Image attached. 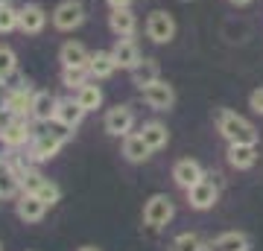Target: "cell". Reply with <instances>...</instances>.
<instances>
[{
  "label": "cell",
  "instance_id": "cell-1",
  "mask_svg": "<svg viewBox=\"0 0 263 251\" xmlns=\"http://www.w3.org/2000/svg\"><path fill=\"white\" fill-rule=\"evenodd\" d=\"M216 129L228 143H257V129L252 126V120H246L243 114L231 111V108L216 111Z\"/></svg>",
  "mask_w": 263,
  "mask_h": 251
},
{
  "label": "cell",
  "instance_id": "cell-2",
  "mask_svg": "<svg viewBox=\"0 0 263 251\" xmlns=\"http://www.w3.org/2000/svg\"><path fill=\"white\" fill-rule=\"evenodd\" d=\"M53 126H56V131H38L35 138H32V146H29V158L32 161H50L59 155V149H62V143H65L73 131L65 129V126H59L56 120H53Z\"/></svg>",
  "mask_w": 263,
  "mask_h": 251
},
{
  "label": "cell",
  "instance_id": "cell-3",
  "mask_svg": "<svg viewBox=\"0 0 263 251\" xmlns=\"http://www.w3.org/2000/svg\"><path fill=\"white\" fill-rule=\"evenodd\" d=\"M21 187H24V193H35L47 207H53L59 199H62V187H59L56 181L44 178L38 169H32V167H29L27 172L21 176Z\"/></svg>",
  "mask_w": 263,
  "mask_h": 251
},
{
  "label": "cell",
  "instance_id": "cell-4",
  "mask_svg": "<svg viewBox=\"0 0 263 251\" xmlns=\"http://www.w3.org/2000/svg\"><path fill=\"white\" fill-rule=\"evenodd\" d=\"M176 216V207H173V199L167 193H155L146 199V205H143V225L152 228V231H158L164 225L170 222Z\"/></svg>",
  "mask_w": 263,
  "mask_h": 251
},
{
  "label": "cell",
  "instance_id": "cell-5",
  "mask_svg": "<svg viewBox=\"0 0 263 251\" xmlns=\"http://www.w3.org/2000/svg\"><path fill=\"white\" fill-rule=\"evenodd\" d=\"M53 27L59 29V32H73V29H79L85 24V6L79 3V0H62L56 9H53Z\"/></svg>",
  "mask_w": 263,
  "mask_h": 251
},
{
  "label": "cell",
  "instance_id": "cell-6",
  "mask_svg": "<svg viewBox=\"0 0 263 251\" xmlns=\"http://www.w3.org/2000/svg\"><path fill=\"white\" fill-rule=\"evenodd\" d=\"M143 29H146V38L155 41V44H170V41L176 38V21H173V15L164 12V9L149 12V18H146Z\"/></svg>",
  "mask_w": 263,
  "mask_h": 251
},
{
  "label": "cell",
  "instance_id": "cell-7",
  "mask_svg": "<svg viewBox=\"0 0 263 251\" xmlns=\"http://www.w3.org/2000/svg\"><path fill=\"white\" fill-rule=\"evenodd\" d=\"M103 129L111 138H126V134H132V129H135V111H132L129 105H114V108H108L103 117Z\"/></svg>",
  "mask_w": 263,
  "mask_h": 251
},
{
  "label": "cell",
  "instance_id": "cell-8",
  "mask_svg": "<svg viewBox=\"0 0 263 251\" xmlns=\"http://www.w3.org/2000/svg\"><path fill=\"white\" fill-rule=\"evenodd\" d=\"M143 103L149 105L152 111H170L173 105H176V91H173V85L158 79V82H152L143 88Z\"/></svg>",
  "mask_w": 263,
  "mask_h": 251
},
{
  "label": "cell",
  "instance_id": "cell-9",
  "mask_svg": "<svg viewBox=\"0 0 263 251\" xmlns=\"http://www.w3.org/2000/svg\"><path fill=\"white\" fill-rule=\"evenodd\" d=\"M32 96H35L32 85L24 82V85H18V88L6 91V96H3V108H6L12 117H27V114L32 111Z\"/></svg>",
  "mask_w": 263,
  "mask_h": 251
},
{
  "label": "cell",
  "instance_id": "cell-10",
  "mask_svg": "<svg viewBox=\"0 0 263 251\" xmlns=\"http://www.w3.org/2000/svg\"><path fill=\"white\" fill-rule=\"evenodd\" d=\"M216 199H219V187H216V181H211L208 176L187 190V205L193 207V210H211V207L216 205Z\"/></svg>",
  "mask_w": 263,
  "mask_h": 251
},
{
  "label": "cell",
  "instance_id": "cell-11",
  "mask_svg": "<svg viewBox=\"0 0 263 251\" xmlns=\"http://www.w3.org/2000/svg\"><path fill=\"white\" fill-rule=\"evenodd\" d=\"M205 178V169H202V164L193 158H181L173 164V181L181 187V190H190L193 184H199Z\"/></svg>",
  "mask_w": 263,
  "mask_h": 251
},
{
  "label": "cell",
  "instance_id": "cell-12",
  "mask_svg": "<svg viewBox=\"0 0 263 251\" xmlns=\"http://www.w3.org/2000/svg\"><path fill=\"white\" fill-rule=\"evenodd\" d=\"M15 214H18L21 222L32 225V222H41V219H44V214H47V205H44V202H41L35 193H21L18 202H15Z\"/></svg>",
  "mask_w": 263,
  "mask_h": 251
},
{
  "label": "cell",
  "instance_id": "cell-13",
  "mask_svg": "<svg viewBox=\"0 0 263 251\" xmlns=\"http://www.w3.org/2000/svg\"><path fill=\"white\" fill-rule=\"evenodd\" d=\"M260 158L257 143H228V164L234 169H252Z\"/></svg>",
  "mask_w": 263,
  "mask_h": 251
},
{
  "label": "cell",
  "instance_id": "cell-14",
  "mask_svg": "<svg viewBox=\"0 0 263 251\" xmlns=\"http://www.w3.org/2000/svg\"><path fill=\"white\" fill-rule=\"evenodd\" d=\"M111 56L117 62V67H123V70H132L143 59L138 41H132V38H117V44L111 47Z\"/></svg>",
  "mask_w": 263,
  "mask_h": 251
},
{
  "label": "cell",
  "instance_id": "cell-15",
  "mask_svg": "<svg viewBox=\"0 0 263 251\" xmlns=\"http://www.w3.org/2000/svg\"><path fill=\"white\" fill-rule=\"evenodd\" d=\"M85 108L76 100H59V105H56V117L53 120L59 123V126H65V129H79V123H82V117H85Z\"/></svg>",
  "mask_w": 263,
  "mask_h": 251
},
{
  "label": "cell",
  "instance_id": "cell-16",
  "mask_svg": "<svg viewBox=\"0 0 263 251\" xmlns=\"http://www.w3.org/2000/svg\"><path fill=\"white\" fill-rule=\"evenodd\" d=\"M56 105H59V100L50 91H35L29 117H32L35 123H53V117H56Z\"/></svg>",
  "mask_w": 263,
  "mask_h": 251
},
{
  "label": "cell",
  "instance_id": "cell-17",
  "mask_svg": "<svg viewBox=\"0 0 263 251\" xmlns=\"http://www.w3.org/2000/svg\"><path fill=\"white\" fill-rule=\"evenodd\" d=\"M0 138L9 143V149H21L27 140H32V131H29V126H27V120H24V117H12L9 123H3Z\"/></svg>",
  "mask_w": 263,
  "mask_h": 251
},
{
  "label": "cell",
  "instance_id": "cell-18",
  "mask_svg": "<svg viewBox=\"0 0 263 251\" xmlns=\"http://www.w3.org/2000/svg\"><path fill=\"white\" fill-rule=\"evenodd\" d=\"M47 27V12L41 9L38 3H27L24 9H21V32H27V35H38L41 29Z\"/></svg>",
  "mask_w": 263,
  "mask_h": 251
},
{
  "label": "cell",
  "instance_id": "cell-19",
  "mask_svg": "<svg viewBox=\"0 0 263 251\" xmlns=\"http://www.w3.org/2000/svg\"><path fill=\"white\" fill-rule=\"evenodd\" d=\"M208 251H252V240L243 231H226L208 245Z\"/></svg>",
  "mask_w": 263,
  "mask_h": 251
},
{
  "label": "cell",
  "instance_id": "cell-20",
  "mask_svg": "<svg viewBox=\"0 0 263 251\" xmlns=\"http://www.w3.org/2000/svg\"><path fill=\"white\" fill-rule=\"evenodd\" d=\"M108 29H111L117 38H132L135 29H138V18L132 9H111L108 15Z\"/></svg>",
  "mask_w": 263,
  "mask_h": 251
},
{
  "label": "cell",
  "instance_id": "cell-21",
  "mask_svg": "<svg viewBox=\"0 0 263 251\" xmlns=\"http://www.w3.org/2000/svg\"><path fill=\"white\" fill-rule=\"evenodd\" d=\"M129 73H132V85L143 91L146 85H152V82H158V79H161V67H158V62H155V59H141V62L132 67Z\"/></svg>",
  "mask_w": 263,
  "mask_h": 251
},
{
  "label": "cell",
  "instance_id": "cell-22",
  "mask_svg": "<svg viewBox=\"0 0 263 251\" xmlns=\"http://www.w3.org/2000/svg\"><path fill=\"white\" fill-rule=\"evenodd\" d=\"M123 155H126L129 164H143V161L152 155V149H149V143L141 138V131H132V134L123 138Z\"/></svg>",
  "mask_w": 263,
  "mask_h": 251
},
{
  "label": "cell",
  "instance_id": "cell-23",
  "mask_svg": "<svg viewBox=\"0 0 263 251\" xmlns=\"http://www.w3.org/2000/svg\"><path fill=\"white\" fill-rule=\"evenodd\" d=\"M114 70H117V62H114L111 50H97V53H91V62H88V73H91V79H108V76H114Z\"/></svg>",
  "mask_w": 263,
  "mask_h": 251
},
{
  "label": "cell",
  "instance_id": "cell-24",
  "mask_svg": "<svg viewBox=\"0 0 263 251\" xmlns=\"http://www.w3.org/2000/svg\"><path fill=\"white\" fill-rule=\"evenodd\" d=\"M59 62H62V67H88L91 53L79 41H65L62 50H59Z\"/></svg>",
  "mask_w": 263,
  "mask_h": 251
},
{
  "label": "cell",
  "instance_id": "cell-25",
  "mask_svg": "<svg viewBox=\"0 0 263 251\" xmlns=\"http://www.w3.org/2000/svg\"><path fill=\"white\" fill-rule=\"evenodd\" d=\"M141 138L149 143L152 152H158V149H164L170 143V131H167V126H164V123L149 120V123H143V126H141Z\"/></svg>",
  "mask_w": 263,
  "mask_h": 251
},
{
  "label": "cell",
  "instance_id": "cell-26",
  "mask_svg": "<svg viewBox=\"0 0 263 251\" xmlns=\"http://www.w3.org/2000/svg\"><path fill=\"white\" fill-rule=\"evenodd\" d=\"M76 103L82 105L85 111H97L100 105H103V88L97 85V79L94 82H85L79 91H76V96H73Z\"/></svg>",
  "mask_w": 263,
  "mask_h": 251
},
{
  "label": "cell",
  "instance_id": "cell-27",
  "mask_svg": "<svg viewBox=\"0 0 263 251\" xmlns=\"http://www.w3.org/2000/svg\"><path fill=\"white\" fill-rule=\"evenodd\" d=\"M24 187H21V176L9 164H0V196L3 199H12V196H21Z\"/></svg>",
  "mask_w": 263,
  "mask_h": 251
},
{
  "label": "cell",
  "instance_id": "cell-28",
  "mask_svg": "<svg viewBox=\"0 0 263 251\" xmlns=\"http://www.w3.org/2000/svg\"><path fill=\"white\" fill-rule=\"evenodd\" d=\"M170 251H208V242L193 231H184L179 234L176 240L170 242Z\"/></svg>",
  "mask_w": 263,
  "mask_h": 251
},
{
  "label": "cell",
  "instance_id": "cell-29",
  "mask_svg": "<svg viewBox=\"0 0 263 251\" xmlns=\"http://www.w3.org/2000/svg\"><path fill=\"white\" fill-rule=\"evenodd\" d=\"M88 67H62V85L70 88V91H79L85 82H88Z\"/></svg>",
  "mask_w": 263,
  "mask_h": 251
},
{
  "label": "cell",
  "instance_id": "cell-30",
  "mask_svg": "<svg viewBox=\"0 0 263 251\" xmlns=\"http://www.w3.org/2000/svg\"><path fill=\"white\" fill-rule=\"evenodd\" d=\"M15 70H18V56H15V50L0 44V85L6 82Z\"/></svg>",
  "mask_w": 263,
  "mask_h": 251
},
{
  "label": "cell",
  "instance_id": "cell-31",
  "mask_svg": "<svg viewBox=\"0 0 263 251\" xmlns=\"http://www.w3.org/2000/svg\"><path fill=\"white\" fill-rule=\"evenodd\" d=\"M21 27V9L12 3H0V32H12Z\"/></svg>",
  "mask_w": 263,
  "mask_h": 251
},
{
  "label": "cell",
  "instance_id": "cell-32",
  "mask_svg": "<svg viewBox=\"0 0 263 251\" xmlns=\"http://www.w3.org/2000/svg\"><path fill=\"white\" fill-rule=\"evenodd\" d=\"M249 108H252L254 114H260V117H263V85H260V88H254V91L249 93Z\"/></svg>",
  "mask_w": 263,
  "mask_h": 251
},
{
  "label": "cell",
  "instance_id": "cell-33",
  "mask_svg": "<svg viewBox=\"0 0 263 251\" xmlns=\"http://www.w3.org/2000/svg\"><path fill=\"white\" fill-rule=\"evenodd\" d=\"M111 9H132V0H105Z\"/></svg>",
  "mask_w": 263,
  "mask_h": 251
},
{
  "label": "cell",
  "instance_id": "cell-34",
  "mask_svg": "<svg viewBox=\"0 0 263 251\" xmlns=\"http://www.w3.org/2000/svg\"><path fill=\"white\" fill-rule=\"evenodd\" d=\"M9 152H12V149H9V143H6V140L0 138V164H3V161L9 158Z\"/></svg>",
  "mask_w": 263,
  "mask_h": 251
},
{
  "label": "cell",
  "instance_id": "cell-35",
  "mask_svg": "<svg viewBox=\"0 0 263 251\" xmlns=\"http://www.w3.org/2000/svg\"><path fill=\"white\" fill-rule=\"evenodd\" d=\"M228 3H234V6H249L252 0H228Z\"/></svg>",
  "mask_w": 263,
  "mask_h": 251
},
{
  "label": "cell",
  "instance_id": "cell-36",
  "mask_svg": "<svg viewBox=\"0 0 263 251\" xmlns=\"http://www.w3.org/2000/svg\"><path fill=\"white\" fill-rule=\"evenodd\" d=\"M76 251H100L97 245H82V248H76Z\"/></svg>",
  "mask_w": 263,
  "mask_h": 251
},
{
  "label": "cell",
  "instance_id": "cell-37",
  "mask_svg": "<svg viewBox=\"0 0 263 251\" xmlns=\"http://www.w3.org/2000/svg\"><path fill=\"white\" fill-rule=\"evenodd\" d=\"M181 3H193V0H181Z\"/></svg>",
  "mask_w": 263,
  "mask_h": 251
},
{
  "label": "cell",
  "instance_id": "cell-38",
  "mask_svg": "<svg viewBox=\"0 0 263 251\" xmlns=\"http://www.w3.org/2000/svg\"><path fill=\"white\" fill-rule=\"evenodd\" d=\"M0 251H3V242H0Z\"/></svg>",
  "mask_w": 263,
  "mask_h": 251
},
{
  "label": "cell",
  "instance_id": "cell-39",
  "mask_svg": "<svg viewBox=\"0 0 263 251\" xmlns=\"http://www.w3.org/2000/svg\"><path fill=\"white\" fill-rule=\"evenodd\" d=\"M0 131H3V126H0Z\"/></svg>",
  "mask_w": 263,
  "mask_h": 251
}]
</instances>
